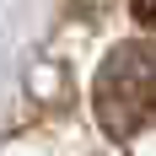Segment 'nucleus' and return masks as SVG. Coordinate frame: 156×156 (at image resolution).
I'll return each mask as SVG.
<instances>
[{
    "label": "nucleus",
    "mask_w": 156,
    "mask_h": 156,
    "mask_svg": "<svg viewBox=\"0 0 156 156\" xmlns=\"http://www.w3.org/2000/svg\"><path fill=\"white\" fill-rule=\"evenodd\" d=\"M135 11H140V22H156V0H135Z\"/></svg>",
    "instance_id": "2"
},
{
    "label": "nucleus",
    "mask_w": 156,
    "mask_h": 156,
    "mask_svg": "<svg viewBox=\"0 0 156 156\" xmlns=\"http://www.w3.org/2000/svg\"><path fill=\"white\" fill-rule=\"evenodd\" d=\"M92 108H97V124L119 140L156 124V43H119L97 65Z\"/></svg>",
    "instance_id": "1"
}]
</instances>
